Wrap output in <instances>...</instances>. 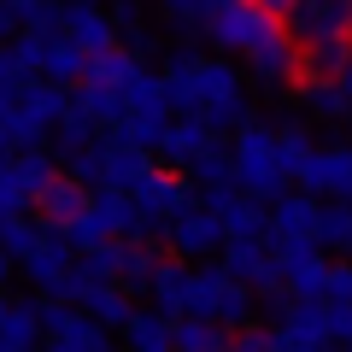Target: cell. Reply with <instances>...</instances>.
Instances as JSON below:
<instances>
[{"label": "cell", "mask_w": 352, "mask_h": 352, "mask_svg": "<svg viewBox=\"0 0 352 352\" xmlns=\"http://www.w3.org/2000/svg\"><path fill=\"white\" fill-rule=\"evenodd\" d=\"M229 153H235V182L252 194V200L276 206L282 194H288L294 176H288V164H282V147H276V129H270V124H258V118L241 124Z\"/></svg>", "instance_id": "1"}, {"label": "cell", "mask_w": 352, "mask_h": 352, "mask_svg": "<svg viewBox=\"0 0 352 352\" xmlns=\"http://www.w3.org/2000/svg\"><path fill=\"white\" fill-rule=\"evenodd\" d=\"M252 305H258V288L229 276L223 264H200L194 270V282H188V311L194 317H217V323L241 329V323H252Z\"/></svg>", "instance_id": "2"}, {"label": "cell", "mask_w": 352, "mask_h": 352, "mask_svg": "<svg viewBox=\"0 0 352 352\" xmlns=\"http://www.w3.org/2000/svg\"><path fill=\"white\" fill-rule=\"evenodd\" d=\"M200 118L217 129V135H235L241 124H252V100L247 82L229 59H206L200 65Z\"/></svg>", "instance_id": "3"}, {"label": "cell", "mask_w": 352, "mask_h": 352, "mask_svg": "<svg viewBox=\"0 0 352 352\" xmlns=\"http://www.w3.org/2000/svg\"><path fill=\"white\" fill-rule=\"evenodd\" d=\"M135 206H141V241H153V235H164V223H170L176 212H188L194 200H200V188H194V176H182L176 164H153L147 176H141L135 188Z\"/></svg>", "instance_id": "4"}, {"label": "cell", "mask_w": 352, "mask_h": 352, "mask_svg": "<svg viewBox=\"0 0 352 352\" xmlns=\"http://www.w3.org/2000/svg\"><path fill=\"white\" fill-rule=\"evenodd\" d=\"M276 30H282V18L264 12L258 0H229V6H212V18H206V41L217 53H247Z\"/></svg>", "instance_id": "5"}, {"label": "cell", "mask_w": 352, "mask_h": 352, "mask_svg": "<svg viewBox=\"0 0 352 352\" xmlns=\"http://www.w3.org/2000/svg\"><path fill=\"white\" fill-rule=\"evenodd\" d=\"M59 153H41V147H6L0 153V212H30L36 194L47 188L53 176H59Z\"/></svg>", "instance_id": "6"}, {"label": "cell", "mask_w": 352, "mask_h": 352, "mask_svg": "<svg viewBox=\"0 0 352 352\" xmlns=\"http://www.w3.org/2000/svg\"><path fill=\"white\" fill-rule=\"evenodd\" d=\"M164 247H170L176 258H188V264H206L212 252H223V247H229V223L212 212V206L194 200L188 212H176L170 223H164Z\"/></svg>", "instance_id": "7"}, {"label": "cell", "mask_w": 352, "mask_h": 352, "mask_svg": "<svg viewBox=\"0 0 352 352\" xmlns=\"http://www.w3.org/2000/svg\"><path fill=\"white\" fill-rule=\"evenodd\" d=\"M65 112H71L65 82H47V76L24 82V88H18V106H12V147H36V141L47 135Z\"/></svg>", "instance_id": "8"}, {"label": "cell", "mask_w": 352, "mask_h": 352, "mask_svg": "<svg viewBox=\"0 0 352 352\" xmlns=\"http://www.w3.org/2000/svg\"><path fill=\"white\" fill-rule=\"evenodd\" d=\"M241 59H247V71L258 76L264 88H288V82H300V71H305V47L288 36V24H282L276 36H264L258 47H247Z\"/></svg>", "instance_id": "9"}, {"label": "cell", "mask_w": 352, "mask_h": 352, "mask_svg": "<svg viewBox=\"0 0 352 352\" xmlns=\"http://www.w3.org/2000/svg\"><path fill=\"white\" fill-rule=\"evenodd\" d=\"M223 270L229 276H241L247 288H288V276H282V258H276V247H270V235H258V241H241V235H229V247H223Z\"/></svg>", "instance_id": "10"}, {"label": "cell", "mask_w": 352, "mask_h": 352, "mask_svg": "<svg viewBox=\"0 0 352 352\" xmlns=\"http://www.w3.org/2000/svg\"><path fill=\"white\" fill-rule=\"evenodd\" d=\"M288 36L300 41H323V36H352V0H294V12L282 18Z\"/></svg>", "instance_id": "11"}, {"label": "cell", "mask_w": 352, "mask_h": 352, "mask_svg": "<svg viewBox=\"0 0 352 352\" xmlns=\"http://www.w3.org/2000/svg\"><path fill=\"white\" fill-rule=\"evenodd\" d=\"M294 182H300L305 194H335V200H352V141H340V147H317Z\"/></svg>", "instance_id": "12"}, {"label": "cell", "mask_w": 352, "mask_h": 352, "mask_svg": "<svg viewBox=\"0 0 352 352\" xmlns=\"http://www.w3.org/2000/svg\"><path fill=\"white\" fill-rule=\"evenodd\" d=\"M206 147H217V129L206 124L200 112H176L170 124H164V135H159V159L176 164V170H188Z\"/></svg>", "instance_id": "13"}, {"label": "cell", "mask_w": 352, "mask_h": 352, "mask_svg": "<svg viewBox=\"0 0 352 352\" xmlns=\"http://www.w3.org/2000/svg\"><path fill=\"white\" fill-rule=\"evenodd\" d=\"M65 36H71V41H82L88 53L118 47L112 6H106V0H65Z\"/></svg>", "instance_id": "14"}, {"label": "cell", "mask_w": 352, "mask_h": 352, "mask_svg": "<svg viewBox=\"0 0 352 352\" xmlns=\"http://www.w3.org/2000/svg\"><path fill=\"white\" fill-rule=\"evenodd\" d=\"M71 264H76V247H71V235H41V247L30 252L24 258V276H30V288H41L53 300V294H59V282L71 276Z\"/></svg>", "instance_id": "15"}, {"label": "cell", "mask_w": 352, "mask_h": 352, "mask_svg": "<svg viewBox=\"0 0 352 352\" xmlns=\"http://www.w3.org/2000/svg\"><path fill=\"white\" fill-rule=\"evenodd\" d=\"M88 200H94V188H88L82 176H71V170H59L47 182V188L36 194V206H41V217H47L53 229H65V223H76V217L88 212Z\"/></svg>", "instance_id": "16"}, {"label": "cell", "mask_w": 352, "mask_h": 352, "mask_svg": "<svg viewBox=\"0 0 352 352\" xmlns=\"http://www.w3.org/2000/svg\"><path fill=\"white\" fill-rule=\"evenodd\" d=\"M200 65H206V53H194V47H176L170 59H164V94H170V112H200Z\"/></svg>", "instance_id": "17"}, {"label": "cell", "mask_w": 352, "mask_h": 352, "mask_svg": "<svg viewBox=\"0 0 352 352\" xmlns=\"http://www.w3.org/2000/svg\"><path fill=\"white\" fill-rule=\"evenodd\" d=\"M71 106H76V112H88L100 129H118L129 118V94H124V88H112V82H100V76H82L76 94H71Z\"/></svg>", "instance_id": "18"}, {"label": "cell", "mask_w": 352, "mask_h": 352, "mask_svg": "<svg viewBox=\"0 0 352 352\" xmlns=\"http://www.w3.org/2000/svg\"><path fill=\"white\" fill-rule=\"evenodd\" d=\"M317 217H323V194H282L270 206V235L288 241V235H317Z\"/></svg>", "instance_id": "19"}, {"label": "cell", "mask_w": 352, "mask_h": 352, "mask_svg": "<svg viewBox=\"0 0 352 352\" xmlns=\"http://www.w3.org/2000/svg\"><path fill=\"white\" fill-rule=\"evenodd\" d=\"M41 76H47V82H82L88 76V47L82 41H71L65 36V30H53L47 41H41Z\"/></svg>", "instance_id": "20"}, {"label": "cell", "mask_w": 352, "mask_h": 352, "mask_svg": "<svg viewBox=\"0 0 352 352\" xmlns=\"http://www.w3.org/2000/svg\"><path fill=\"white\" fill-rule=\"evenodd\" d=\"M188 282H194V264H188V258H159L147 300L159 305L164 317H182V311H188Z\"/></svg>", "instance_id": "21"}, {"label": "cell", "mask_w": 352, "mask_h": 352, "mask_svg": "<svg viewBox=\"0 0 352 352\" xmlns=\"http://www.w3.org/2000/svg\"><path fill=\"white\" fill-rule=\"evenodd\" d=\"M229 335H235V329L217 323V317H194V311L170 317V346L176 352H223Z\"/></svg>", "instance_id": "22"}, {"label": "cell", "mask_w": 352, "mask_h": 352, "mask_svg": "<svg viewBox=\"0 0 352 352\" xmlns=\"http://www.w3.org/2000/svg\"><path fill=\"white\" fill-rule=\"evenodd\" d=\"M300 106L311 118H329V124H340L346 118V88H340V76H311V71H300Z\"/></svg>", "instance_id": "23"}, {"label": "cell", "mask_w": 352, "mask_h": 352, "mask_svg": "<svg viewBox=\"0 0 352 352\" xmlns=\"http://www.w3.org/2000/svg\"><path fill=\"white\" fill-rule=\"evenodd\" d=\"M41 335H47V329H41V305L36 300L6 305V317H0V346H6V352H36Z\"/></svg>", "instance_id": "24"}, {"label": "cell", "mask_w": 352, "mask_h": 352, "mask_svg": "<svg viewBox=\"0 0 352 352\" xmlns=\"http://www.w3.org/2000/svg\"><path fill=\"white\" fill-rule=\"evenodd\" d=\"M82 311L100 317L106 329H124L129 317H135V294H129L124 282H94V288L82 294Z\"/></svg>", "instance_id": "25"}, {"label": "cell", "mask_w": 352, "mask_h": 352, "mask_svg": "<svg viewBox=\"0 0 352 352\" xmlns=\"http://www.w3.org/2000/svg\"><path fill=\"white\" fill-rule=\"evenodd\" d=\"M141 71H147V65H141V53L124 47V41H118V47H106V53H88V76H100V82H112V88H129Z\"/></svg>", "instance_id": "26"}, {"label": "cell", "mask_w": 352, "mask_h": 352, "mask_svg": "<svg viewBox=\"0 0 352 352\" xmlns=\"http://www.w3.org/2000/svg\"><path fill=\"white\" fill-rule=\"evenodd\" d=\"M124 340H129V352H164L170 346V317L153 305V311H135L124 323Z\"/></svg>", "instance_id": "27"}, {"label": "cell", "mask_w": 352, "mask_h": 352, "mask_svg": "<svg viewBox=\"0 0 352 352\" xmlns=\"http://www.w3.org/2000/svg\"><path fill=\"white\" fill-rule=\"evenodd\" d=\"M352 65V36H323V41H305V71L311 76H340Z\"/></svg>", "instance_id": "28"}, {"label": "cell", "mask_w": 352, "mask_h": 352, "mask_svg": "<svg viewBox=\"0 0 352 352\" xmlns=\"http://www.w3.org/2000/svg\"><path fill=\"white\" fill-rule=\"evenodd\" d=\"M112 24H118V41L135 53L153 47V24H147V6L141 0H112Z\"/></svg>", "instance_id": "29"}, {"label": "cell", "mask_w": 352, "mask_h": 352, "mask_svg": "<svg viewBox=\"0 0 352 352\" xmlns=\"http://www.w3.org/2000/svg\"><path fill=\"white\" fill-rule=\"evenodd\" d=\"M94 129H100V124H94L88 112H76V106H71V112H65L59 124L47 129V141H53V153H59V159H71V153H82L88 141H94Z\"/></svg>", "instance_id": "30"}, {"label": "cell", "mask_w": 352, "mask_h": 352, "mask_svg": "<svg viewBox=\"0 0 352 352\" xmlns=\"http://www.w3.org/2000/svg\"><path fill=\"white\" fill-rule=\"evenodd\" d=\"M124 252H129V235H118V241H100V247L76 252V258H82V270H88V276L118 282V276H124Z\"/></svg>", "instance_id": "31"}, {"label": "cell", "mask_w": 352, "mask_h": 352, "mask_svg": "<svg viewBox=\"0 0 352 352\" xmlns=\"http://www.w3.org/2000/svg\"><path fill=\"white\" fill-rule=\"evenodd\" d=\"M188 176H194V188H217V182H235V153L217 141V147H206L200 159L188 164Z\"/></svg>", "instance_id": "32"}, {"label": "cell", "mask_w": 352, "mask_h": 352, "mask_svg": "<svg viewBox=\"0 0 352 352\" xmlns=\"http://www.w3.org/2000/svg\"><path fill=\"white\" fill-rule=\"evenodd\" d=\"M6 6H12V18L24 30H41V36L65 30V0H6Z\"/></svg>", "instance_id": "33"}, {"label": "cell", "mask_w": 352, "mask_h": 352, "mask_svg": "<svg viewBox=\"0 0 352 352\" xmlns=\"http://www.w3.org/2000/svg\"><path fill=\"white\" fill-rule=\"evenodd\" d=\"M159 18L176 30V36H206L212 6H206V0H159Z\"/></svg>", "instance_id": "34"}, {"label": "cell", "mask_w": 352, "mask_h": 352, "mask_svg": "<svg viewBox=\"0 0 352 352\" xmlns=\"http://www.w3.org/2000/svg\"><path fill=\"white\" fill-rule=\"evenodd\" d=\"M317 241H323V247H340L352 258V200L323 206V217H317Z\"/></svg>", "instance_id": "35"}, {"label": "cell", "mask_w": 352, "mask_h": 352, "mask_svg": "<svg viewBox=\"0 0 352 352\" xmlns=\"http://www.w3.org/2000/svg\"><path fill=\"white\" fill-rule=\"evenodd\" d=\"M153 270H159V252H153L147 241H129V252H124V276H118V282H124L129 294H147V288H153Z\"/></svg>", "instance_id": "36"}, {"label": "cell", "mask_w": 352, "mask_h": 352, "mask_svg": "<svg viewBox=\"0 0 352 352\" xmlns=\"http://www.w3.org/2000/svg\"><path fill=\"white\" fill-rule=\"evenodd\" d=\"M276 147H282V164H288V176H300V170H305V159L317 153V141H311V129H305V124H282V129H276Z\"/></svg>", "instance_id": "37"}, {"label": "cell", "mask_w": 352, "mask_h": 352, "mask_svg": "<svg viewBox=\"0 0 352 352\" xmlns=\"http://www.w3.org/2000/svg\"><path fill=\"white\" fill-rule=\"evenodd\" d=\"M0 247H6V252H12V258H18V264H24V258H30V252H36V247H41V229H36V223H30V217H24V212H12V217H6V223H0Z\"/></svg>", "instance_id": "38"}, {"label": "cell", "mask_w": 352, "mask_h": 352, "mask_svg": "<svg viewBox=\"0 0 352 352\" xmlns=\"http://www.w3.org/2000/svg\"><path fill=\"white\" fill-rule=\"evenodd\" d=\"M223 352H276V329H252V323H241L235 335H229Z\"/></svg>", "instance_id": "39"}, {"label": "cell", "mask_w": 352, "mask_h": 352, "mask_svg": "<svg viewBox=\"0 0 352 352\" xmlns=\"http://www.w3.org/2000/svg\"><path fill=\"white\" fill-rule=\"evenodd\" d=\"M323 300H352V258H346V264H329Z\"/></svg>", "instance_id": "40"}, {"label": "cell", "mask_w": 352, "mask_h": 352, "mask_svg": "<svg viewBox=\"0 0 352 352\" xmlns=\"http://www.w3.org/2000/svg\"><path fill=\"white\" fill-rule=\"evenodd\" d=\"M329 335L346 346L352 340V300H329Z\"/></svg>", "instance_id": "41"}, {"label": "cell", "mask_w": 352, "mask_h": 352, "mask_svg": "<svg viewBox=\"0 0 352 352\" xmlns=\"http://www.w3.org/2000/svg\"><path fill=\"white\" fill-rule=\"evenodd\" d=\"M12 30H24V24H18V18H12V6L0 0V41H12Z\"/></svg>", "instance_id": "42"}, {"label": "cell", "mask_w": 352, "mask_h": 352, "mask_svg": "<svg viewBox=\"0 0 352 352\" xmlns=\"http://www.w3.org/2000/svg\"><path fill=\"white\" fill-rule=\"evenodd\" d=\"M12 264H18V258H12V252H6V247H0V288L12 282Z\"/></svg>", "instance_id": "43"}, {"label": "cell", "mask_w": 352, "mask_h": 352, "mask_svg": "<svg viewBox=\"0 0 352 352\" xmlns=\"http://www.w3.org/2000/svg\"><path fill=\"white\" fill-rule=\"evenodd\" d=\"M258 6H264V12H276V18H288V12H294V0H258Z\"/></svg>", "instance_id": "44"}, {"label": "cell", "mask_w": 352, "mask_h": 352, "mask_svg": "<svg viewBox=\"0 0 352 352\" xmlns=\"http://www.w3.org/2000/svg\"><path fill=\"white\" fill-rule=\"evenodd\" d=\"M340 88H346V100H352V65H346V71H340Z\"/></svg>", "instance_id": "45"}, {"label": "cell", "mask_w": 352, "mask_h": 352, "mask_svg": "<svg viewBox=\"0 0 352 352\" xmlns=\"http://www.w3.org/2000/svg\"><path fill=\"white\" fill-rule=\"evenodd\" d=\"M6 305H12V300H6V288H0V317H6Z\"/></svg>", "instance_id": "46"}, {"label": "cell", "mask_w": 352, "mask_h": 352, "mask_svg": "<svg viewBox=\"0 0 352 352\" xmlns=\"http://www.w3.org/2000/svg\"><path fill=\"white\" fill-rule=\"evenodd\" d=\"M340 124H346V129H352V106H346V118H340Z\"/></svg>", "instance_id": "47"}, {"label": "cell", "mask_w": 352, "mask_h": 352, "mask_svg": "<svg viewBox=\"0 0 352 352\" xmlns=\"http://www.w3.org/2000/svg\"><path fill=\"white\" fill-rule=\"evenodd\" d=\"M6 217H12V212H0V223H6Z\"/></svg>", "instance_id": "48"}, {"label": "cell", "mask_w": 352, "mask_h": 352, "mask_svg": "<svg viewBox=\"0 0 352 352\" xmlns=\"http://www.w3.org/2000/svg\"><path fill=\"white\" fill-rule=\"evenodd\" d=\"M346 352H352V340H346Z\"/></svg>", "instance_id": "49"}, {"label": "cell", "mask_w": 352, "mask_h": 352, "mask_svg": "<svg viewBox=\"0 0 352 352\" xmlns=\"http://www.w3.org/2000/svg\"><path fill=\"white\" fill-rule=\"evenodd\" d=\"M0 352H6V346H0Z\"/></svg>", "instance_id": "50"}, {"label": "cell", "mask_w": 352, "mask_h": 352, "mask_svg": "<svg viewBox=\"0 0 352 352\" xmlns=\"http://www.w3.org/2000/svg\"><path fill=\"white\" fill-rule=\"evenodd\" d=\"M106 352H112V346H106Z\"/></svg>", "instance_id": "51"}]
</instances>
